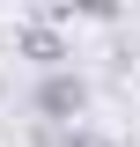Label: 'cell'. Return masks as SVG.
<instances>
[{"mask_svg":"<svg viewBox=\"0 0 140 147\" xmlns=\"http://www.w3.org/2000/svg\"><path fill=\"white\" fill-rule=\"evenodd\" d=\"M37 147H118V140H111V132H96V125H59V132L37 125Z\"/></svg>","mask_w":140,"mask_h":147,"instance_id":"3","label":"cell"},{"mask_svg":"<svg viewBox=\"0 0 140 147\" xmlns=\"http://www.w3.org/2000/svg\"><path fill=\"white\" fill-rule=\"evenodd\" d=\"M30 110H37V125H44V132H59V125H81V110H88V81H81L74 66H59V74H37Z\"/></svg>","mask_w":140,"mask_h":147,"instance_id":"1","label":"cell"},{"mask_svg":"<svg viewBox=\"0 0 140 147\" xmlns=\"http://www.w3.org/2000/svg\"><path fill=\"white\" fill-rule=\"evenodd\" d=\"M15 52H22V59H37V74H59V66L74 59V44L59 37V22H44V15H30V22L15 30Z\"/></svg>","mask_w":140,"mask_h":147,"instance_id":"2","label":"cell"}]
</instances>
